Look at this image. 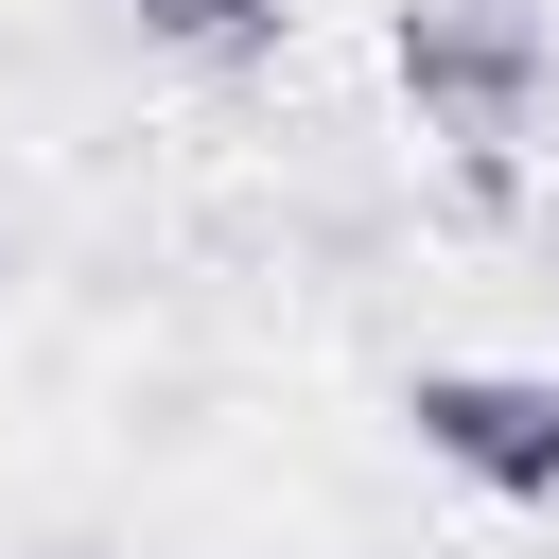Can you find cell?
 Instances as JSON below:
<instances>
[{"label": "cell", "mask_w": 559, "mask_h": 559, "mask_svg": "<svg viewBox=\"0 0 559 559\" xmlns=\"http://www.w3.org/2000/svg\"><path fill=\"white\" fill-rule=\"evenodd\" d=\"M402 87H419L454 140H507L524 87H542V35H524L507 0H419V17H402Z\"/></svg>", "instance_id": "obj_1"}, {"label": "cell", "mask_w": 559, "mask_h": 559, "mask_svg": "<svg viewBox=\"0 0 559 559\" xmlns=\"http://www.w3.org/2000/svg\"><path fill=\"white\" fill-rule=\"evenodd\" d=\"M419 437L472 489H559V367H437L419 384Z\"/></svg>", "instance_id": "obj_2"}, {"label": "cell", "mask_w": 559, "mask_h": 559, "mask_svg": "<svg viewBox=\"0 0 559 559\" xmlns=\"http://www.w3.org/2000/svg\"><path fill=\"white\" fill-rule=\"evenodd\" d=\"M140 17H157V35H192V52H245L280 0H140Z\"/></svg>", "instance_id": "obj_3"}]
</instances>
